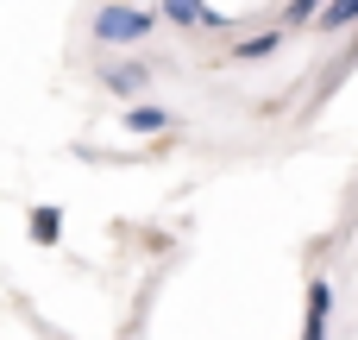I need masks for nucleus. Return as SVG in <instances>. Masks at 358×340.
<instances>
[{
    "label": "nucleus",
    "mask_w": 358,
    "mask_h": 340,
    "mask_svg": "<svg viewBox=\"0 0 358 340\" xmlns=\"http://www.w3.org/2000/svg\"><path fill=\"white\" fill-rule=\"evenodd\" d=\"M157 32V13H145V6H132V0H107L94 19H88V38L101 44V50H113V44H145Z\"/></svg>",
    "instance_id": "obj_1"
},
{
    "label": "nucleus",
    "mask_w": 358,
    "mask_h": 340,
    "mask_svg": "<svg viewBox=\"0 0 358 340\" xmlns=\"http://www.w3.org/2000/svg\"><path fill=\"white\" fill-rule=\"evenodd\" d=\"M94 76H101V88H107V95H120V101L132 107V101H145V95H151V76H157V69H151L145 57H113V63H101Z\"/></svg>",
    "instance_id": "obj_2"
},
{
    "label": "nucleus",
    "mask_w": 358,
    "mask_h": 340,
    "mask_svg": "<svg viewBox=\"0 0 358 340\" xmlns=\"http://www.w3.org/2000/svg\"><path fill=\"white\" fill-rule=\"evenodd\" d=\"M120 126H126L132 139H164V132L176 126V114H170V107H157V101H132V107L120 114Z\"/></svg>",
    "instance_id": "obj_3"
},
{
    "label": "nucleus",
    "mask_w": 358,
    "mask_h": 340,
    "mask_svg": "<svg viewBox=\"0 0 358 340\" xmlns=\"http://www.w3.org/2000/svg\"><path fill=\"white\" fill-rule=\"evenodd\" d=\"M334 322V284L327 278H308V309H302V340H327Z\"/></svg>",
    "instance_id": "obj_4"
},
{
    "label": "nucleus",
    "mask_w": 358,
    "mask_h": 340,
    "mask_svg": "<svg viewBox=\"0 0 358 340\" xmlns=\"http://www.w3.org/2000/svg\"><path fill=\"white\" fill-rule=\"evenodd\" d=\"M283 25H264V32H245V38H233V63H264V57H277L283 50Z\"/></svg>",
    "instance_id": "obj_5"
},
{
    "label": "nucleus",
    "mask_w": 358,
    "mask_h": 340,
    "mask_svg": "<svg viewBox=\"0 0 358 340\" xmlns=\"http://www.w3.org/2000/svg\"><path fill=\"white\" fill-rule=\"evenodd\" d=\"M25 233H31V246H57V240H63V208H57V202H38V208L25 215Z\"/></svg>",
    "instance_id": "obj_6"
},
{
    "label": "nucleus",
    "mask_w": 358,
    "mask_h": 340,
    "mask_svg": "<svg viewBox=\"0 0 358 340\" xmlns=\"http://www.w3.org/2000/svg\"><path fill=\"white\" fill-rule=\"evenodd\" d=\"M157 19L182 25V32H201V19H208V0H157Z\"/></svg>",
    "instance_id": "obj_7"
},
{
    "label": "nucleus",
    "mask_w": 358,
    "mask_h": 340,
    "mask_svg": "<svg viewBox=\"0 0 358 340\" xmlns=\"http://www.w3.org/2000/svg\"><path fill=\"white\" fill-rule=\"evenodd\" d=\"M321 13H327V0H283L277 25H283V32H302V25H315Z\"/></svg>",
    "instance_id": "obj_8"
},
{
    "label": "nucleus",
    "mask_w": 358,
    "mask_h": 340,
    "mask_svg": "<svg viewBox=\"0 0 358 340\" xmlns=\"http://www.w3.org/2000/svg\"><path fill=\"white\" fill-rule=\"evenodd\" d=\"M352 25H358V0H327V13L315 19V32H327V38L334 32H352Z\"/></svg>",
    "instance_id": "obj_9"
}]
</instances>
